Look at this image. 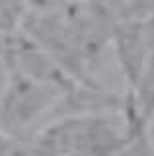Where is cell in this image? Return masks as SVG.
<instances>
[{
    "instance_id": "277c9868",
    "label": "cell",
    "mask_w": 154,
    "mask_h": 156,
    "mask_svg": "<svg viewBox=\"0 0 154 156\" xmlns=\"http://www.w3.org/2000/svg\"><path fill=\"white\" fill-rule=\"evenodd\" d=\"M148 140H150V143H152V146H154V119H152L150 127H148Z\"/></svg>"
},
{
    "instance_id": "6da1fadb",
    "label": "cell",
    "mask_w": 154,
    "mask_h": 156,
    "mask_svg": "<svg viewBox=\"0 0 154 156\" xmlns=\"http://www.w3.org/2000/svg\"><path fill=\"white\" fill-rule=\"evenodd\" d=\"M66 92L14 70H6L0 94V127L12 136H26L31 125L57 107Z\"/></svg>"
},
{
    "instance_id": "3957f363",
    "label": "cell",
    "mask_w": 154,
    "mask_h": 156,
    "mask_svg": "<svg viewBox=\"0 0 154 156\" xmlns=\"http://www.w3.org/2000/svg\"><path fill=\"white\" fill-rule=\"evenodd\" d=\"M30 139L27 136H12L0 127V156H31Z\"/></svg>"
},
{
    "instance_id": "7a4b0ae2",
    "label": "cell",
    "mask_w": 154,
    "mask_h": 156,
    "mask_svg": "<svg viewBox=\"0 0 154 156\" xmlns=\"http://www.w3.org/2000/svg\"><path fill=\"white\" fill-rule=\"evenodd\" d=\"M27 12V4L18 2H0V35L4 39L12 37L22 29L23 18Z\"/></svg>"
}]
</instances>
